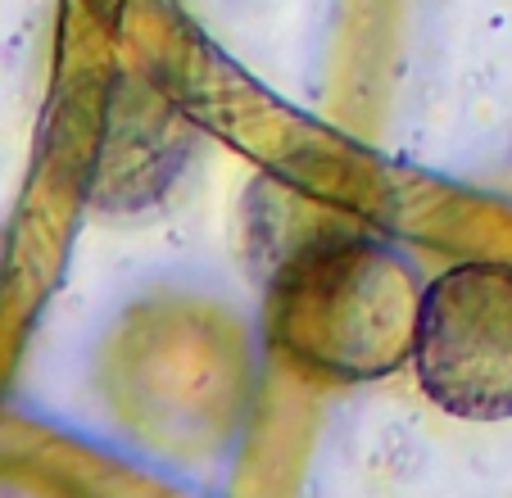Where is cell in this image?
<instances>
[{
  "label": "cell",
  "mask_w": 512,
  "mask_h": 498,
  "mask_svg": "<svg viewBox=\"0 0 512 498\" xmlns=\"http://www.w3.org/2000/svg\"><path fill=\"white\" fill-rule=\"evenodd\" d=\"M422 295L426 281L395 249L363 236L318 240L272 277L263 336L322 381H381L413 363Z\"/></svg>",
  "instance_id": "cell-1"
},
{
  "label": "cell",
  "mask_w": 512,
  "mask_h": 498,
  "mask_svg": "<svg viewBox=\"0 0 512 498\" xmlns=\"http://www.w3.org/2000/svg\"><path fill=\"white\" fill-rule=\"evenodd\" d=\"M413 367L463 422L512 417V263H458L422 295Z\"/></svg>",
  "instance_id": "cell-2"
}]
</instances>
